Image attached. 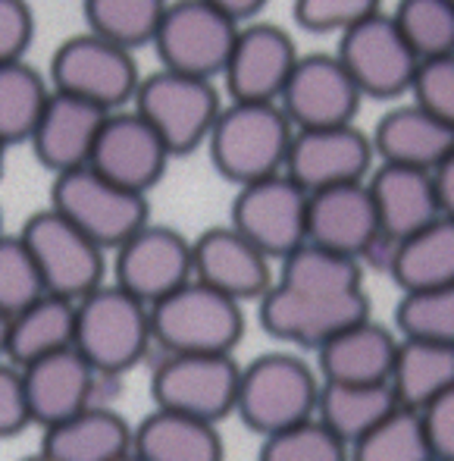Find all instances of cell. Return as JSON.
I'll return each mask as SVG.
<instances>
[{
  "instance_id": "1",
  "label": "cell",
  "mask_w": 454,
  "mask_h": 461,
  "mask_svg": "<svg viewBox=\"0 0 454 461\" xmlns=\"http://www.w3.org/2000/svg\"><path fill=\"white\" fill-rule=\"evenodd\" d=\"M261 327L272 339L320 352L329 339L369 317L361 261L304 242L261 298Z\"/></svg>"
},
{
  "instance_id": "2",
  "label": "cell",
  "mask_w": 454,
  "mask_h": 461,
  "mask_svg": "<svg viewBox=\"0 0 454 461\" xmlns=\"http://www.w3.org/2000/svg\"><path fill=\"white\" fill-rule=\"evenodd\" d=\"M295 126L279 104L229 101L213 126L207 148L217 173L238 188L285 173Z\"/></svg>"
},
{
  "instance_id": "3",
  "label": "cell",
  "mask_w": 454,
  "mask_h": 461,
  "mask_svg": "<svg viewBox=\"0 0 454 461\" xmlns=\"http://www.w3.org/2000/svg\"><path fill=\"white\" fill-rule=\"evenodd\" d=\"M154 346L151 308L122 285L103 283L76 302L73 348L101 376L126 374Z\"/></svg>"
},
{
  "instance_id": "4",
  "label": "cell",
  "mask_w": 454,
  "mask_h": 461,
  "mask_svg": "<svg viewBox=\"0 0 454 461\" xmlns=\"http://www.w3.org/2000/svg\"><path fill=\"white\" fill-rule=\"evenodd\" d=\"M320 374L291 352L257 355L242 367L236 414L261 433V439L316 418L320 405Z\"/></svg>"
},
{
  "instance_id": "5",
  "label": "cell",
  "mask_w": 454,
  "mask_h": 461,
  "mask_svg": "<svg viewBox=\"0 0 454 461\" xmlns=\"http://www.w3.org/2000/svg\"><path fill=\"white\" fill-rule=\"evenodd\" d=\"M151 327L164 355H232L245 336V308L191 279L154 304Z\"/></svg>"
},
{
  "instance_id": "6",
  "label": "cell",
  "mask_w": 454,
  "mask_h": 461,
  "mask_svg": "<svg viewBox=\"0 0 454 461\" xmlns=\"http://www.w3.org/2000/svg\"><path fill=\"white\" fill-rule=\"evenodd\" d=\"M132 104L135 113L145 116L154 132L164 139L173 158H185L194 148L207 145L226 107L210 79H198L166 67L141 79Z\"/></svg>"
},
{
  "instance_id": "7",
  "label": "cell",
  "mask_w": 454,
  "mask_h": 461,
  "mask_svg": "<svg viewBox=\"0 0 454 461\" xmlns=\"http://www.w3.org/2000/svg\"><path fill=\"white\" fill-rule=\"evenodd\" d=\"M50 207L63 213L73 226H79L103 251H116L151 223V207H147L145 194L110 183L91 167L54 176Z\"/></svg>"
},
{
  "instance_id": "8",
  "label": "cell",
  "mask_w": 454,
  "mask_h": 461,
  "mask_svg": "<svg viewBox=\"0 0 454 461\" xmlns=\"http://www.w3.org/2000/svg\"><path fill=\"white\" fill-rule=\"evenodd\" d=\"M141 79L145 76L138 73L132 50L94 32L67 38L50 57V88L82 97L107 113H116L135 101Z\"/></svg>"
},
{
  "instance_id": "9",
  "label": "cell",
  "mask_w": 454,
  "mask_h": 461,
  "mask_svg": "<svg viewBox=\"0 0 454 461\" xmlns=\"http://www.w3.org/2000/svg\"><path fill=\"white\" fill-rule=\"evenodd\" d=\"M242 365L232 355H164L151 376V395L160 411L213 424L238 405Z\"/></svg>"
},
{
  "instance_id": "10",
  "label": "cell",
  "mask_w": 454,
  "mask_h": 461,
  "mask_svg": "<svg viewBox=\"0 0 454 461\" xmlns=\"http://www.w3.org/2000/svg\"><path fill=\"white\" fill-rule=\"evenodd\" d=\"M19 236L35 258L38 274L50 295L79 302L103 285V270H107L103 249L54 207L31 213Z\"/></svg>"
},
{
  "instance_id": "11",
  "label": "cell",
  "mask_w": 454,
  "mask_h": 461,
  "mask_svg": "<svg viewBox=\"0 0 454 461\" xmlns=\"http://www.w3.org/2000/svg\"><path fill=\"white\" fill-rule=\"evenodd\" d=\"M238 29L242 25L236 19L219 13L207 0H170L154 48L166 69L213 82L226 73Z\"/></svg>"
},
{
  "instance_id": "12",
  "label": "cell",
  "mask_w": 454,
  "mask_h": 461,
  "mask_svg": "<svg viewBox=\"0 0 454 461\" xmlns=\"http://www.w3.org/2000/svg\"><path fill=\"white\" fill-rule=\"evenodd\" d=\"M307 207L310 194L295 179L279 173L238 188L229 223L248 242H254L270 261L272 258L282 261L307 242Z\"/></svg>"
},
{
  "instance_id": "13",
  "label": "cell",
  "mask_w": 454,
  "mask_h": 461,
  "mask_svg": "<svg viewBox=\"0 0 454 461\" xmlns=\"http://www.w3.org/2000/svg\"><path fill=\"white\" fill-rule=\"evenodd\" d=\"M335 57L358 82L361 95L395 97L411 92L420 57L401 35L398 23L388 13H373L354 29L342 32Z\"/></svg>"
},
{
  "instance_id": "14",
  "label": "cell",
  "mask_w": 454,
  "mask_h": 461,
  "mask_svg": "<svg viewBox=\"0 0 454 461\" xmlns=\"http://www.w3.org/2000/svg\"><path fill=\"white\" fill-rule=\"evenodd\" d=\"M113 274L116 285L154 308L194 279V242L173 226L147 223L116 249Z\"/></svg>"
},
{
  "instance_id": "15",
  "label": "cell",
  "mask_w": 454,
  "mask_h": 461,
  "mask_svg": "<svg viewBox=\"0 0 454 461\" xmlns=\"http://www.w3.org/2000/svg\"><path fill=\"white\" fill-rule=\"evenodd\" d=\"M298 60L301 54L282 25L263 19L245 23L223 73L229 101L279 104Z\"/></svg>"
},
{
  "instance_id": "16",
  "label": "cell",
  "mask_w": 454,
  "mask_h": 461,
  "mask_svg": "<svg viewBox=\"0 0 454 461\" xmlns=\"http://www.w3.org/2000/svg\"><path fill=\"white\" fill-rule=\"evenodd\" d=\"M373 154V139H367L354 122L326 129H295L289 160H285V176L295 179L307 194L363 183Z\"/></svg>"
},
{
  "instance_id": "17",
  "label": "cell",
  "mask_w": 454,
  "mask_h": 461,
  "mask_svg": "<svg viewBox=\"0 0 454 461\" xmlns=\"http://www.w3.org/2000/svg\"><path fill=\"white\" fill-rule=\"evenodd\" d=\"M170 160V148L145 116L135 110H116L103 120L88 167L110 183L147 198V192L164 179Z\"/></svg>"
},
{
  "instance_id": "18",
  "label": "cell",
  "mask_w": 454,
  "mask_h": 461,
  "mask_svg": "<svg viewBox=\"0 0 454 461\" xmlns=\"http://www.w3.org/2000/svg\"><path fill=\"white\" fill-rule=\"evenodd\" d=\"M361 88L335 54H304L295 63L279 107L295 129L348 126L361 110Z\"/></svg>"
},
{
  "instance_id": "19",
  "label": "cell",
  "mask_w": 454,
  "mask_h": 461,
  "mask_svg": "<svg viewBox=\"0 0 454 461\" xmlns=\"http://www.w3.org/2000/svg\"><path fill=\"white\" fill-rule=\"evenodd\" d=\"M194 279L238 304L261 302L276 283L270 258L232 223L210 226L194 239Z\"/></svg>"
},
{
  "instance_id": "20",
  "label": "cell",
  "mask_w": 454,
  "mask_h": 461,
  "mask_svg": "<svg viewBox=\"0 0 454 461\" xmlns=\"http://www.w3.org/2000/svg\"><path fill=\"white\" fill-rule=\"evenodd\" d=\"M97 380H101V374L76 348H63V352L22 367V386L31 424L48 430V427L63 424L73 414L97 405Z\"/></svg>"
},
{
  "instance_id": "21",
  "label": "cell",
  "mask_w": 454,
  "mask_h": 461,
  "mask_svg": "<svg viewBox=\"0 0 454 461\" xmlns=\"http://www.w3.org/2000/svg\"><path fill=\"white\" fill-rule=\"evenodd\" d=\"M379 236V213H376L367 183L335 185L310 194L307 242L335 251V255L363 261L369 245Z\"/></svg>"
},
{
  "instance_id": "22",
  "label": "cell",
  "mask_w": 454,
  "mask_h": 461,
  "mask_svg": "<svg viewBox=\"0 0 454 461\" xmlns=\"http://www.w3.org/2000/svg\"><path fill=\"white\" fill-rule=\"evenodd\" d=\"M107 116V110L94 107V104L82 101V97L54 92L29 141L38 164L54 173V176L88 167Z\"/></svg>"
},
{
  "instance_id": "23",
  "label": "cell",
  "mask_w": 454,
  "mask_h": 461,
  "mask_svg": "<svg viewBox=\"0 0 454 461\" xmlns=\"http://www.w3.org/2000/svg\"><path fill=\"white\" fill-rule=\"evenodd\" d=\"M401 339L392 330L367 321L348 327L316 352V374L323 383L342 386H379L392 380Z\"/></svg>"
},
{
  "instance_id": "24",
  "label": "cell",
  "mask_w": 454,
  "mask_h": 461,
  "mask_svg": "<svg viewBox=\"0 0 454 461\" xmlns=\"http://www.w3.org/2000/svg\"><path fill=\"white\" fill-rule=\"evenodd\" d=\"M373 151L382 164L432 173L454 151V126L432 116L420 104L395 107L376 122Z\"/></svg>"
},
{
  "instance_id": "25",
  "label": "cell",
  "mask_w": 454,
  "mask_h": 461,
  "mask_svg": "<svg viewBox=\"0 0 454 461\" xmlns=\"http://www.w3.org/2000/svg\"><path fill=\"white\" fill-rule=\"evenodd\" d=\"M367 185L376 213H379V230L395 242H405L442 217L436 183H432V173L426 170L382 164Z\"/></svg>"
},
{
  "instance_id": "26",
  "label": "cell",
  "mask_w": 454,
  "mask_h": 461,
  "mask_svg": "<svg viewBox=\"0 0 454 461\" xmlns=\"http://www.w3.org/2000/svg\"><path fill=\"white\" fill-rule=\"evenodd\" d=\"M132 427L113 408L91 405L44 430L41 452L54 461H116L132 452Z\"/></svg>"
},
{
  "instance_id": "27",
  "label": "cell",
  "mask_w": 454,
  "mask_h": 461,
  "mask_svg": "<svg viewBox=\"0 0 454 461\" xmlns=\"http://www.w3.org/2000/svg\"><path fill=\"white\" fill-rule=\"evenodd\" d=\"M132 452L141 461H223L217 427L185 414L154 408L132 433Z\"/></svg>"
},
{
  "instance_id": "28",
  "label": "cell",
  "mask_w": 454,
  "mask_h": 461,
  "mask_svg": "<svg viewBox=\"0 0 454 461\" xmlns=\"http://www.w3.org/2000/svg\"><path fill=\"white\" fill-rule=\"evenodd\" d=\"M76 342V302L60 295H41L35 304L10 317L6 361L13 367H29L35 361L73 348Z\"/></svg>"
},
{
  "instance_id": "29",
  "label": "cell",
  "mask_w": 454,
  "mask_h": 461,
  "mask_svg": "<svg viewBox=\"0 0 454 461\" xmlns=\"http://www.w3.org/2000/svg\"><path fill=\"white\" fill-rule=\"evenodd\" d=\"M388 383L401 408L423 411L439 395L454 389V348L423 339H401Z\"/></svg>"
},
{
  "instance_id": "30",
  "label": "cell",
  "mask_w": 454,
  "mask_h": 461,
  "mask_svg": "<svg viewBox=\"0 0 454 461\" xmlns=\"http://www.w3.org/2000/svg\"><path fill=\"white\" fill-rule=\"evenodd\" d=\"M392 383L379 386H342V383H323L316 418L352 449L361 437L379 427L388 414L398 411Z\"/></svg>"
},
{
  "instance_id": "31",
  "label": "cell",
  "mask_w": 454,
  "mask_h": 461,
  "mask_svg": "<svg viewBox=\"0 0 454 461\" xmlns=\"http://www.w3.org/2000/svg\"><path fill=\"white\" fill-rule=\"evenodd\" d=\"M392 279L407 292H426L454 283V220L439 217L426 230L398 242Z\"/></svg>"
},
{
  "instance_id": "32",
  "label": "cell",
  "mask_w": 454,
  "mask_h": 461,
  "mask_svg": "<svg viewBox=\"0 0 454 461\" xmlns=\"http://www.w3.org/2000/svg\"><path fill=\"white\" fill-rule=\"evenodd\" d=\"M50 95H54L50 82L31 63H4L0 67V145L10 148L19 141H31Z\"/></svg>"
},
{
  "instance_id": "33",
  "label": "cell",
  "mask_w": 454,
  "mask_h": 461,
  "mask_svg": "<svg viewBox=\"0 0 454 461\" xmlns=\"http://www.w3.org/2000/svg\"><path fill=\"white\" fill-rule=\"evenodd\" d=\"M82 6L88 32L135 50L141 44H154L170 0H82Z\"/></svg>"
},
{
  "instance_id": "34",
  "label": "cell",
  "mask_w": 454,
  "mask_h": 461,
  "mask_svg": "<svg viewBox=\"0 0 454 461\" xmlns=\"http://www.w3.org/2000/svg\"><path fill=\"white\" fill-rule=\"evenodd\" d=\"M352 461H436L420 411L398 408L352 446Z\"/></svg>"
},
{
  "instance_id": "35",
  "label": "cell",
  "mask_w": 454,
  "mask_h": 461,
  "mask_svg": "<svg viewBox=\"0 0 454 461\" xmlns=\"http://www.w3.org/2000/svg\"><path fill=\"white\" fill-rule=\"evenodd\" d=\"M392 19L420 60L454 54V4L449 0H398Z\"/></svg>"
},
{
  "instance_id": "36",
  "label": "cell",
  "mask_w": 454,
  "mask_h": 461,
  "mask_svg": "<svg viewBox=\"0 0 454 461\" xmlns=\"http://www.w3.org/2000/svg\"><path fill=\"white\" fill-rule=\"evenodd\" d=\"M395 323L405 339L454 348V283L426 292H407L395 311Z\"/></svg>"
},
{
  "instance_id": "37",
  "label": "cell",
  "mask_w": 454,
  "mask_h": 461,
  "mask_svg": "<svg viewBox=\"0 0 454 461\" xmlns=\"http://www.w3.org/2000/svg\"><path fill=\"white\" fill-rule=\"evenodd\" d=\"M257 461H352V449L320 418H310L263 439Z\"/></svg>"
},
{
  "instance_id": "38",
  "label": "cell",
  "mask_w": 454,
  "mask_h": 461,
  "mask_svg": "<svg viewBox=\"0 0 454 461\" xmlns=\"http://www.w3.org/2000/svg\"><path fill=\"white\" fill-rule=\"evenodd\" d=\"M48 295L44 279L38 274V264L31 251L25 249L22 236H0V311L6 317H16L29 304Z\"/></svg>"
},
{
  "instance_id": "39",
  "label": "cell",
  "mask_w": 454,
  "mask_h": 461,
  "mask_svg": "<svg viewBox=\"0 0 454 461\" xmlns=\"http://www.w3.org/2000/svg\"><path fill=\"white\" fill-rule=\"evenodd\" d=\"M379 13V0H295V19L307 32H348Z\"/></svg>"
},
{
  "instance_id": "40",
  "label": "cell",
  "mask_w": 454,
  "mask_h": 461,
  "mask_svg": "<svg viewBox=\"0 0 454 461\" xmlns=\"http://www.w3.org/2000/svg\"><path fill=\"white\" fill-rule=\"evenodd\" d=\"M411 92L417 97L414 104H420L432 116L454 126V54L420 60Z\"/></svg>"
},
{
  "instance_id": "41",
  "label": "cell",
  "mask_w": 454,
  "mask_h": 461,
  "mask_svg": "<svg viewBox=\"0 0 454 461\" xmlns=\"http://www.w3.org/2000/svg\"><path fill=\"white\" fill-rule=\"evenodd\" d=\"M35 38V13L29 0H0V67L25 60Z\"/></svg>"
},
{
  "instance_id": "42",
  "label": "cell",
  "mask_w": 454,
  "mask_h": 461,
  "mask_svg": "<svg viewBox=\"0 0 454 461\" xmlns=\"http://www.w3.org/2000/svg\"><path fill=\"white\" fill-rule=\"evenodd\" d=\"M31 424L29 402H25L22 370L10 361H0V439L16 437Z\"/></svg>"
},
{
  "instance_id": "43",
  "label": "cell",
  "mask_w": 454,
  "mask_h": 461,
  "mask_svg": "<svg viewBox=\"0 0 454 461\" xmlns=\"http://www.w3.org/2000/svg\"><path fill=\"white\" fill-rule=\"evenodd\" d=\"M420 420H423L432 458L454 461V389L439 395L432 405H426L423 411H420Z\"/></svg>"
},
{
  "instance_id": "44",
  "label": "cell",
  "mask_w": 454,
  "mask_h": 461,
  "mask_svg": "<svg viewBox=\"0 0 454 461\" xmlns=\"http://www.w3.org/2000/svg\"><path fill=\"white\" fill-rule=\"evenodd\" d=\"M432 183H436V194H439V207H442V217L454 220V151L436 167V170H432Z\"/></svg>"
},
{
  "instance_id": "45",
  "label": "cell",
  "mask_w": 454,
  "mask_h": 461,
  "mask_svg": "<svg viewBox=\"0 0 454 461\" xmlns=\"http://www.w3.org/2000/svg\"><path fill=\"white\" fill-rule=\"evenodd\" d=\"M207 4H213L219 13H226V16L236 19L238 25H245V23H254L270 0H207Z\"/></svg>"
},
{
  "instance_id": "46",
  "label": "cell",
  "mask_w": 454,
  "mask_h": 461,
  "mask_svg": "<svg viewBox=\"0 0 454 461\" xmlns=\"http://www.w3.org/2000/svg\"><path fill=\"white\" fill-rule=\"evenodd\" d=\"M6 342H10V317L0 311V361H6Z\"/></svg>"
},
{
  "instance_id": "47",
  "label": "cell",
  "mask_w": 454,
  "mask_h": 461,
  "mask_svg": "<svg viewBox=\"0 0 454 461\" xmlns=\"http://www.w3.org/2000/svg\"><path fill=\"white\" fill-rule=\"evenodd\" d=\"M22 461H54V458H48L44 452H35V456H29V458H22Z\"/></svg>"
},
{
  "instance_id": "48",
  "label": "cell",
  "mask_w": 454,
  "mask_h": 461,
  "mask_svg": "<svg viewBox=\"0 0 454 461\" xmlns=\"http://www.w3.org/2000/svg\"><path fill=\"white\" fill-rule=\"evenodd\" d=\"M116 461H141V458L135 456V452H126V456H122V458H116Z\"/></svg>"
},
{
  "instance_id": "49",
  "label": "cell",
  "mask_w": 454,
  "mask_h": 461,
  "mask_svg": "<svg viewBox=\"0 0 454 461\" xmlns=\"http://www.w3.org/2000/svg\"><path fill=\"white\" fill-rule=\"evenodd\" d=\"M4 154H6V148L0 145V173H4Z\"/></svg>"
},
{
  "instance_id": "50",
  "label": "cell",
  "mask_w": 454,
  "mask_h": 461,
  "mask_svg": "<svg viewBox=\"0 0 454 461\" xmlns=\"http://www.w3.org/2000/svg\"><path fill=\"white\" fill-rule=\"evenodd\" d=\"M0 236H4V213H0Z\"/></svg>"
},
{
  "instance_id": "51",
  "label": "cell",
  "mask_w": 454,
  "mask_h": 461,
  "mask_svg": "<svg viewBox=\"0 0 454 461\" xmlns=\"http://www.w3.org/2000/svg\"><path fill=\"white\" fill-rule=\"evenodd\" d=\"M449 4H454V0H449Z\"/></svg>"
}]
</instances>
